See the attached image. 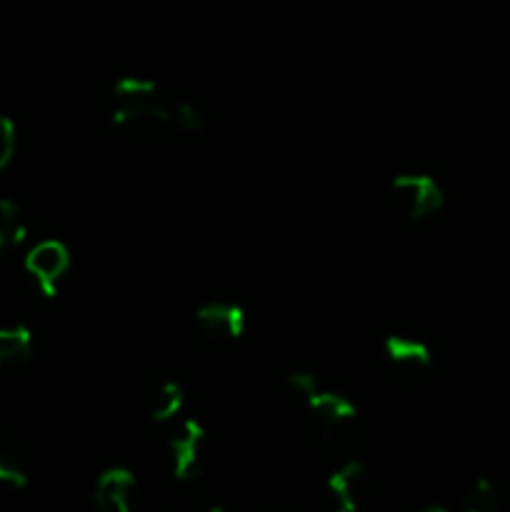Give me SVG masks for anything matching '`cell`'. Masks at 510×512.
Returning <instances> with one entry per match:
<instances>
[{
	"mask_svg": "<svg viewBox=\"0 0 510 512\" xmlns=\"http://www.w3.org/2000/svg\"><path fill=\"white\" fill-rule=\"evenodd\" d=\"M135 485V475L123 465L103 470L93 488L95 512H133Z\"/></svg>",
	"mask_w": 510,
	"mask_h": 512,
	"instance_id": "8",
	"label": "cell"
},
{
	"mask_svg": "<svg viewBox=\"0 0 510 512\" xmlns=\"http://www.w3.org/2000/svg\"><path fill=\"white\" fill-rule=\"evenodd\" d=\"M173 123L178 125L183 133L198 135L203 133L205 128V115L200 113V108H195L193 103H188V100H178V103L173 105Z\"/></svg>",
	"mask_w": 510,
	"mask_h": 512,
	"instance_id": "15",
	"label": "cell"
},
{
	"mask_svg": "<svg viewBox=\"0 0 510 512\" xmlns=\"http://www.w3.org/2000/svg\"><path fill=\"white\" fill-rule=\"evenodd\" d=\"M5 250H10V248H8V240H5L3 230H0V255H3V253H5Z\"/></svg>",
	"mask_w": 510,
	"mask_h": 512,
	"instance_id": "17",
	"label": "cell"
},
{
	"mask_svg": "<svg viewBox=\"0 0 510 512\" xmlns=\"http://www.w3.org/2000/svg\"><path fill=\"white\" fill-rule=\"evenodd\" d=\"M325 490H328L333 512H360L368 498V470L358 460L343 463L328 475Z\"/></svg>",
	"mask_w": 510,
	"mask_h": 512,
	"instance_id": "6",
	"label": "cell"
},
{
	"mask_svg": "<svg viewBox=\"0 0 510 512\" xmlns=\"http://www.w3.org/2000/svg\"><path fill=\"white\" fill-rule=\"evenodd\" d=\"M15 148H18V130L8 115H0V173L13 163Z\"/></svg>",
	"mask_w": 510,
	"mask_h": 512,
	"instance_id": "16",
	"label": "cell"
},
{
	"mask_svg": "<svg viewBox=\"0 0 510 512\" xmlns=\"http://www.w3.org/2000/svg\"><path fill=\"white\" fill-rule=\"evenodd\" d=\"M418 512H450V510L440 508V505H428V508H423V510H418Z\"/></svg>",
	"mask_w": 510,
	"mask_h": 512,
	"instance_id": "18",
	"label": "cell"
},
{
	"mask_svg": "<svg viewBox=\"0 0 510 512\" xmlns=\"http://www.w3.org/2000/svg\"><path fill=\"white\" fill-rule=\"evenodd\" d=\"M185 408V390L183 385L175 383V380H160L155 383V388L150 390L148 398H145V410H148L150 420L158 425L175 423L180 413Z\"/></svg>",
	"mask_w": 510,
	"mask_h": 512,
	"instance_id": "12",
	"label": "cell"
},
{
	"mask_svg": "<svg viewBox=\"0 0 510 512\" xmlns=\"http://www.w3.org/2000/svg\"><path fill=\"white\" fill-rule=\"evenodd\" d=\"M70 263H73V260H70L68 245L60 243V240L55 238H48L35 243L33 248L25 253L23 268L43 298H55L60 290V283H63L65 275H68Z\"/></svg>",
	"mask_w": 510,
	"mask_h": 512,
	"instance_id": "3",
	"label": "cell"
},
{
	"mask_svg": "<svg viewBox=\"0 0 510 512\" xmlns=\"http://www.w3.org/2000/svg\"><path fill=\"white\" fill-rule=\"evenodd\" d=\"M288 388L303 398L305 408L313 415V420L318 423L320 433L325 438H338L358 420V408H355L353 400L323 388L320 380L313 373H308V370H293L288 375Z\"/></svg>",
	"mask_w": 510,
	"mask_h": 512,
	"instance_id": "2",
	"label": "cell"
},
{
	"mask_svg": "<svg viewBox=\"0 0 510 512\" xmlns=\"http://www.w3.org/2000/svg\"><path fill=\"white\" fill-rule=\"evenodd\" d=\"M33 475L30 450L18 435L0 433V485L13 490L28 488Z\"/></svg>",
	"mask_w": 510,
	"mask_h": 512,
	"instance_id": "9",
	"label": "cell"
},
{
	"mask_svg": "<svg viewBox=\"0 0 510 512\" xmlns=\"http://www.w3.org/2000/svg\"><path fill=\"white\" fill-rule=\"evenodd\" d=\"M205 512H228L225 508H220V505H213V508H208Z\"/></svg>",
	"mask_w": 510,
	"mask_h": 512,
	"instance_id": "19",
	"label": "cell"
},
{
	"mask_svg": "<svg viewBox=\"0 0 510 512\" xmlns=\"http://www.w3.org/2000/svg\"><path fill=\"white\" fill-rule=\"evenodd\" d=\"M0 230H3L8 248H18L28 235V223L20 205L10 198H0Z\"/></svg>",
	"mask_w": 510,
	"mask_h": 512,
	"instance_id": "14",
	"label": "cell"
},
{
	"mask_svg": "<svg viewBox=\"0 0 510 512\" xmlns=\"http://www.w3.org/2000/svg\"><path fill=\"white\" fill-rule=\"evenodd\" d=\"M113 110L110 120L115 128H163L173 123V105L165 103L155 80L125 75L113 83Z\"/></svg>",
	"mask_w": 510,
	"mask_h": 512,
	"instance_id": "1",
	"label": "cell"
},
{
	"mask_svg": "<svg viewBox=\"0 0 510 512\" xmlns=\"http://www.w3.org/2000/svg\"><path fill=\"white\" fill-rule=\"evenodd\" d=\"M383 355L393 368L410 375L425 373L433 365V353L428 345L418 338H408V335H388L383 340Z\"/></svg>",
	"mask_w": 510,
	"mask_h": 512,
	"instance_id": "10",
	"label": "cell"
},
{
	"mask_svg": "<svg viewBox=\"0 0 510 512\" xmlns=\"http://www.w3.org/2000/svg\"><path fill=\"white\" fill-rule=\"evenodd\" d=\"M35 350L33 333L28 325H5L0 328V373L18 370L30 363Z\"/></svg>",
	"mask_w": 510,
	"mask_h": 512,
	"instance_id": "11",
	"label": "cell"
},
{
	"mask_svg": "<svg viewBox=\"0 0 510 512\" xmlns=\"http://www.w3.org/2000/svg\"><path fill=\"white\" fill-rule=\"evenodd\" d=\"M265 512H293V510H288V508H273V510H265Z\"/></svg>",
	"mask_w": 510,
	"mask_h": 512,
	"instance_id": "20",
	"label": "cell"
},
{
	"mask_svg": "<svg viewBox=\"0 0 510 512\" xmlns=\"http://www.w3.org/2000/svg\"><path fill=\"white\" fill-rule=\"evenodd\" d=\"M205 440H208V433H205L200 420L185 418L175 423V428L168 435L170 470H173L175 480L188 483V480L198 478L200 470H203Z\"/></svg>",
	"mask_w": 510,
	"mask_h": 512,
	"instance_id": "5",
	"label": "cell"
},
{
	"mask_svg": "<svg viewBox=\"0 0 510 512\" xmlns=\"http://www.w3.org/2000/svg\"><path fill=\"white\" fill-rule=\"evenodd\" d=\"M195 323L213 340H240L248 330V315L238 303L210 300V303L198 305Z\"/></svg>",
	"mask_w": 510,
	"mask_h": 512,
	"instance_id": "7",
	"label": "cell"
},
{
	"mask_svg": "<svg viewBox=\"0 0 510 512\" xmlns=\"http://www.w3.org/2000/svg\"><path fill=\"white\" fill-rule=\"evenodd\" d=\"M460 512H498V490L493 480L478 478L465 490Z\"/></svg>",
	"mask_w": 510,
	"mask_h": 512,
	"instance_id": "13",
	"label": "cell"
},
{
	"mask_svg": "<svg viewBox=\"0 0 510 512\" xmlns=\"http://www.w3.org/2000/svg\"><path fill=\"white\" fill-rule=\"evenodd\" d=\"M395 205L408 220H425L430 215L440 213L445 203L443 188L433 175L425 173H405L393 178L390 183Z\"/></svg>",
	"mask_w": 510,
	"mask_h": 512,
	"instance_id": "4",
	"label": "cell"
}]
</instances>
